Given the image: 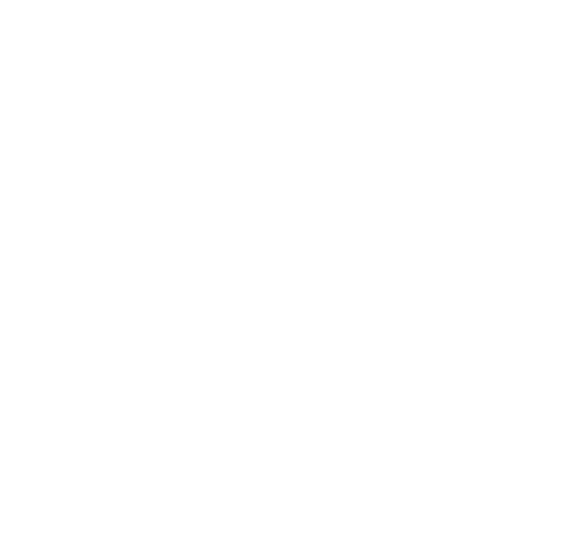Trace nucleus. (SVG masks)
Returning <instances> with one entry per match:
<instances>
[]
</instances>
